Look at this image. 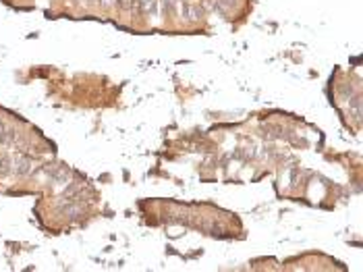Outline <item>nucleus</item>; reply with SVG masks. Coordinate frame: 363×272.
<instances>
[{
    "label": "nucleus",
    "instance_id": "7",
    "mask_svg": "<svg viewBox=\"0 0 363 272\" xmlns=\"http://www.w3.org/2000/svg\"><path fill=\"white\" fill-rule=\"evenodd\" d=\"M98 2H100L102 8H112L116 4V0H98Z\"/></svg>",
    "mask_w": 363,
    "mask_h": 272
},
{
    "label": "nucleus",
    "instance_id": "5",
    "mask_svg": "<svg viewBox=\"0 0 363 272\" xmlns=\"http://www.w3.org/2000/svg\"><path fill=\"white\" fill-rule=\"evenodd\" d=\"M116 4L122 10H135V12H139V4H142V0H116Z\"/></svg>",
    "mask_w": 363,
    "mask_h": 272
},
{
    "label": "nucleus",
    "instance_id": "1",
    "mask_svg": "<svg viewBox=\"0 0 363 272\" xmlns=\"http://www.w3.org/2000/svg\"><path fill=\"white\" fill-rule=\"evenodd\" d=\"M56 210H58L62 216H66V218H79V216H83V206L79 204V200H66V198H60Z\"/></svg>",
    "mask_w": 363,
    "mask_h": 272
},
{
    "label": "nucleus",
    "instance_id": "2",
    "mask_svg": "<svg viewBox=\"0 0 363 272\" xmlns=\"http://www.w3.org/2000/svg\"><path fill=\"white\" fill-rule=\"evenodd\" d=\"M10 172L17 174V176H30L34 172V162L27 154H19L12 158V164H10Z\"/></svg>",
    "mask_w": 363,
    "mask_h": 272
},
{
    "label": "nucleus",
    "instance_id": "6",
    "mask_svg": "<svg viewBox=\"0 0 363 272\" xmlns=\"http://www.w3.org/2000/svg\"><path fill=\"white\" fill-rule=\"evenodd\" d=\"M348 112H351L355 118L361 116V100H359V96H355V98L351 100V104H348Z\"/></svg>",
    "mask_w": 363,
    "mask_h": 272
},
{
    "label": "nucleus",
    "instance_id": "4",
    "mask_svg": "<svg viewBox=\"0 0 363 272\" xmlns=\"http://www.w3.org/2000/svg\"><path fill=\"white\" fill-rule=\"evenodd\" d=\"M10 164H12V158L6 152H0V174L6 176L10 172Z\"/></svg>",
    "mask_w": 363,
    "mask_h": 272
},
{
    "label": "nucleus",
    "instance_id": "3",
    "mask_svg": "<svg viewBox=\"0 0 363 272\" xmlns=\"http://www.w3.org/2000/svg\"><path fill=\"white\" fill-rule=\"evenodd\" d=\"M180 12H183V17H187L189 21H195V19H200V8L195 6V4H180Z\"/></svg>",
    "mask_w": 363,
    "mask_h": 272
}]
</instances>
